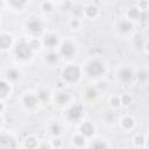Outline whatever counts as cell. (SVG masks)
I'll list each match as a JSON object with an SVG mask.
<instances>
[{
    "label": "cell",
    "mask_w": 149,
    "mask_h": 149,
    "mask_svg": "<svg viewBox=\"0 0 149 149\" xmlns=\"http://www.w3.org/2000/svg\"><path fill=\"white\" fill-rule=\"evenodd\" d=\"M105 64L104 62H101L100 59L98 58H92L90 59L87 63H86V66H85V72L88 77H92V78H97V77H100L105 73Z\"/></svg>",
    "instance_id": "obj_1"
},
{
    "label": "cell",
    "mask_w": 149,
    "mask_h": 149,
    "mask_svg": "<svg viewBox=\"0 0 149 149\" xmlns=\"http://www.w3.org/2000/svg\"><path fill=\"white\" fill-rule=\"evenodd\" d=\"M80 74H81L80 68L76 64H69V65L64 66V69L62 70V78L64 81H66L69 84L77 83L80 78Z\"/></svg>",
    "instance_id": "obj_2"
},
{
    "label": "cell",
    "mask_w": 149,
    "mask_h": 149,
    "mask_svg": "<svg viewBox=\"0 0 149 149\" xmlns=\"http://www.w3.org/2000/svg\"><path fill=\"white\" fill-rule=\"evenodd\" d=\"M33 49L30 48L29 45V42H26V41H21L19 42L15 48H14V54H15V57L19 59V61H28L33 56Z\"/></svg>",
    "instance_id": "obj_3"
},
{
    "label": "cell",
    "mask_w": 149,
    "mask_h": 149,
    "mask_svg": "<svg viewBox=\"0 0 149 149\" xmlns=\"http://www.w3.org/2000/svg\"><path fill=\"white\" fill-rule=\"evenodd\" d=\"M83 114H84V111H83L81 106H79V105H72V106H70L65 111V113H64L65 118L69 121H71V122H78V121H80L81 118H83Z\"/></svg>",
    "instance_id": "obj_4"
},
{
    "label": "cell",
    "mask_w": 149,
    "mask_h": 149,
    "mask_svg": "<svg viewBox=\"0 0 149 149\" xmlns=\"http://www.w3.org/2000/svg\"><path fill=\"white\" fill-rule=\"evenodd\" d=\"M26 28L27 30L33 35V36H37L42 33V29H43V26H42V22L38 17L36 16H31L27 20L26 22Z\"/></svg>",
    "instance_id": "obj_5"
},
{
    "label": "cell",
    "mask_w": 149,
    "mask_h": 149,
    "mask_svg": "<svg viewBox=\"0 0 149 149\" xmlns=\"http://www.w3.org/2000/svg\"><path fill=\"white\" fill-rule=\"evenodd\" d=\"M74 52H76L74 45H73L71 42L65 41V42H63V43L61 44V47H59V52H58V54H59V56H62L63 58L70 59V58L73 57Z\"/></svg>",
    "instance_id": "obj_6"
},
{
    "label": "cell",
    "mask_w": 149,
    "mask_h": 149,
    "mask_svg": "<svg viewBox=\"0 0 149 149\" xmlns=\"http://www.w3.org/2000/svg\"><path fill=\"white\" fill-rule=\"evenodd\" d=\"M135 73H134V70L129 66H123L121 68L119 71H118V79L125 84L132 81V79L134 78Z\"/></svg>",
    "instance_id": "obj_7"
},
{
    "label": "cell",
    "mask_w": 149,
    "mask_h": 149,
    "mask_svg": "<svg viewBox=\"0 0 149 149\" xmlns=\"http://www.w3.org/2000/svg\"><path fill=\"white\" fill-rule=\"evenodd\" d=\"M0 149H16V141L10 135L2 133L0 136Z\"/></svg>",
    "instance_id": "obj_8"
},
{
    "label": "cell",
    "mask_w": 149,
    "mask_h": 149,
    "mask_svg": "<svg viewBox=\"0 0 149 149\" xmlns=\"http://www.w3.org/2000/svg\"><path fill=\"white\" fill-rule=\"evenodd\" d=\"M38 102H40V100H38L37 95L31 94V93H28V94H26V95L22 98V104H23V106H24L27 109H30V111L35 109Z\"/></svg>",
    "instance_id": "obj_9"
},
{
    "label": "cell",
    "mask_w": 149,
    "mask_h": 149,
    "mask_svg": "<svg viewBox=\"0 0 149 149\" xmlns=\"http://www.w3.org/2000/svg\"><path fill=\"white\" fill-rule=\"evenodd\" d=\"M83 12H84V15L88 19H95L99 14V8L95 3L93 2H88V3H85L84 7H83Z\"/></svg>",
    "instance_id": "obj_10"
},
{
    "label": "cell",
    "mask_w": 149,
    "mask_h": 149,
    "mask_svg": "<svg viewBox=\"0 0 149 149\" xmlns=\"http://www.w3.org/2000/svg\"><path fill=\"white\" fill-rule=\"evenodd\" d=\"M133 22L132 21H129L128 19H122V20H120L119 22H118V26H116V28H118V31L120 33V34H123V35H127V34H129L132 30H133Z\"/></svg>",
    "instance_id": "obj_11"
},
{
    "label": "cell",
    "mask_w": 149,
    "mask_h": 149,
    "mask_svg": "<svg viewBox=\"0 0 149 149\" xmlns=\"http://www.w3.org/2000/svg\"><path fill=\"white\" fill-rule=\"evenodd\" d=\"M54 100H55V104H57L58 106H65L70 101V94L65 90H61L55 94Z\"/></svg>",
    "instance_id": "obj_12"
},
{
    "label": "cell",
    "mask_w": 149,
    "mask_h": 149,
    "mask_svg": "<svg viewBox=\"0 0 149 149\" xmlns=\"http://www.w3.org/2000/svg\"><path fill=\"white\" fill-rule=\"evenodd\" d=\"M42 43L44 44L45 48H48V49H50V50H54V49L58 45V38H57V36L54 35V34H47V35L43 37Z\"/></svg>",
    "instance_id": "obj_13"
},
{
    "label": "cell",
    "mask_w": 149,
    "mask_h": 149,
    "mask_svg": "<svg viewBox=\"0 0 149 149\" xmlns=\"http://www.w3.org/2000/svg\"><path fill=\"white\" fill-rule=\"evenodd\" d=\"M94 132H95L94 126H93L91 122H88V121L83 122V123L80 125V127H79V134L84 135L85 137H90V136H92V135L94 134Z\"/></svg>",
    "instance_id": "obj_14"
},
{
    "label": "cell",
    "mask_w": 149,
    "mask_h": 149,
    "mask_svg": "<svg viewBox=\"0 0 149 149\" xmlns=\"http://www.w3.org/2000/svg\"><path fill=\"white\" fill-rule=\"evenodd\" d=\"M13 43V36L10 34H1L0 36V45L2 50H7Z\"/></svg>",
    "instance_id": "obj_15"
},
{
    "label": "cell",
    "mask_w": 149,
    "mask_h": 149,
    "mask_svg": "<svg viewBox=\"0 0 149 149\" xmlns=\"http://www.w3.org/2000/svg\"><path fill=\"white\" fill-rule=\"evenodd\" d=\"M58 58H59V54L58 52H56L54 50H49L44 56V62L47 64H49V65H54V64H56L58 62Z\"/></svg>",
    "instance_id": "obj_16"
},
{
    "label": "cell",
    "mask_w": 149,
    "mask_h": 149,
    "mask_svg": "<svg viewBox=\"0 0 149 149\" xmlns=\"http://www.w3.org/2000/svg\"><path fill=\"white\" fill-rule=\"evenodd\" d=\"M120 123H121L122 129H125V130H130V129L134 127L135 121H134V118H133V116L126 115V116H123V118L121 119Z\"/></svg>",
    "instance_id": "obj_17"
},
{
    "label": "cell",
    "mask_w": 149,
    "mask_h": 149,
    "mask_svg": "<svg viewBox=\"0 0 149 149\" xmlns=\"http://www.w3.org/2000/svg\"><path fill=\"white\" fill-rule=\"evenodd\" d=\"M141 12H142V10H141V9H140L137 6L130 7V8L127 10V19H128L129 21H133V20H139Z\"/></svg>",
    "instance_id": "obj_18"
},
{
    "label": "cell",
    "mask_w": 149,
    "mask_h": 149,
    "mask_svg": "<svg viewBox=\"0 0 149 149\" xmlns=\"http://www.w3.org/2000/svg\"><path fill=\"white\" fill-rule=\"evenodd\" d=\"M20 76H21L20 71L17 69H14V68H10V69H8L6 71V78H7L8 81H16V80H19Z\"/></svg>",
    "instance_id": "obj_19"
},
{
    "label": "cell",
    "mask_w": 149,
    "mask_h": 149,
    "mask_svg": "<svg viewBox=\"0 0 149 149\" xmlns=\"http://www.w3.org/2000/svg\"><path fill=\"white\" fill-rule=\"evenodd\" d=\"M9 93H10V85L6 80H1L0 81V98H1V100H3Z\"/></svg>",
    "instance_id": "obj_20"
},
{
    "label": "cell",
    "mask_w": 149,
    "mask_h": 149,
    "mask_svg": "<svg viewBox=\"0 0 149 149\" xmlns=\"http://www.w3.org/2000/svg\"><path fill=\"white\" fill-rule=\"evenodd\" d=\"M49 133H50L52 136H55V137L59 136L61 133H62V126H61V123L57 122V121L51 122V123L49 125Z\"/></svg>",
    "instance_id": "obj_21"
},
{
    "label": "cell",
    "mask_w": 149,
    "mask_h": 149,
    "mask_svg": "<svg viewBox=\"0 0 149 149\" xmlns=\"http://www.w3.org/2000/svg\"><path fill=\"white\" fill-rule=\"evenodd\" d=\"M84 95H85V98H86L87 100L92 101V100H94V99L97 98V95H98V91H97L95 87H93V86H88V87H86V90H85V92H84Z\"/></svg>",
    "instance_id": "obj_22"
},
{
    "label": "cell",
    "mask_w": 149,
    "mask_h": 149,
    "mask_svg": "<svg viewBox=\"0 0 149 149\" xmlns=\"http://www.w3.org/2000/svg\"><path fill=\"white\" fill-rule=\"evenodd\" d=\"M72 143L77 147V148H81L86 144V137L81 134H77L72 137Z\"/></svg>",
    "instance_id": "obj_23"
},
{
    "label": "cell",
    "mask_w": 149,
    "mask_h": 149,
    "mask_svg": "<svg viewBox=\"0 0 149 149\" xmlns=\"http://www.w3.org/2000/svg\"><path fill=\"white\" fill-rule=\"evenodd\" d=\"M24 147H26V149H36V148H38L37 139L34 137V136H28L24 140Z\"/></svg>",
    "instance_id": "obj_24"
},
{
    "label": "cell",
    "mask_w": 149,
    "mask_h": 149,
    "mask_svg": "<svg viewBox=\"0 0 149 149\" xmlns=\"http://www.w3.org/2000/svg\"><path fill=\"white\" fill-rule=\"evenodd\" d=\"M8 5L14 9H22L23 7H26L28 5V2L24 0H10V1H8Z\"/></svg>",
    "instance_id": "obj_25"
},
{
    "label": "cell",
    "mask_w": 149,
    "mask_h": 149,
    "mask_svg": "<svg viewBox=\"0 0 149 149\" xmlns=\"http://www.w3.org/2000/svg\"><path fill=\"white\" fill-rule=\"evenodd\" d=\"M36 95H37L40 102H47L49 100V98H50V93H49L48 90H40Z\"/></svg>",
    "instance_id": "obj_26"
},
{
    "label": "cell",
    "mask_w": 149,
    "mask_h": 149,
    "mask_svg": "<svg viewBox=\"0 0 149 149\" xmlns=\"http://www.w3.org/2000/svg\"><path fill=\"white\" fill-rule=\"evenodd\" d=\"M54 5L55 3L51 1H43V2H41V9L43 13H50L54 9Z\"/></svg>",
    "instance_id": "obj_27"
},
{
    "label": "cell",
    "mask_w": 149,
    "mask_h": 149,
    "mask_svg": "<svg viewBox=\"0 0 149 149\" xmlns=\"http://www.w3.org/2000/svg\"><path fill=\"white\" fill-rule=\"evenodd\" d=\"M120 99H121V105H123V106H129V105H132V102H133L132 95H130V94H127V93L122 94V95L120 97Z\"/></svg>",
    "instance_id": "obj_28"
},
{
    "label": "cell",
    "mask_w": 149,
    "mask_h": 149,
    "mask_svg": "<svg viewBox=\"0 0 149 149\" xmlns=\"http://www.w3.org/2000/svg\"><path fill=\"white\" fill-rule=\"evenodd\" d=\"M41 44H42V42H41L37 37H34V38H31V40L29 41V45H30V48L33 49V51L38 50V49L41 48Z\"/></svg>",
    "instance_id": "obj_29"
},
{
    "label": "cell",
    "mask_w": 149,
    "mask_h": 149,
    "mask_svg": "<svg viewBox=\"0 0 149 149\" xmlns=\"http://www.w3.org/2000/svg\"><path fill=\"white\" fill-rule=\"evenodd\" d=\"M109 106L112 108H119L121 106V99H120V97H116V95L112 97L109 99Z\"/></svg>",
    "instance_id": "obj_30"
},
{
    "label": "cell",
    "mask_w": 149,
    "mask_h": 149,
    "mask_svg": "<svg viewBox=\"0 0 149 149\" xmlns=\"http://www.w3.org/2000/svg\"><path fill=\"white\" fill-rule=\"evenodd\" d=\"M146 141H147V140L144 139L143 135H136V136L134 137V140H133V142H134V144H135L136 147H142V146H144Z\"/></svg>",
    "instance_id": "obj_31"
},
{
    "label": "cell",
    "mask_w": 149,
    "mask_h": 149,
    "mask_svg": "<svg viewBox=\"0 0 149 149\" xmlns=\"http://www.w3.org/2000/svg\"><path fill=\"white\" fill-rule=\"evenodd\" d=\"M70 28L73 29V30L80 28V20H79L78 17H76V16H74L73 19H71V20H70Z\"/></svg>",
    "instance_id": "obj_32"
},
{
    "label": "cell",
    "mask_w": 149,
    "mask_h": 149,
    "mask_svg": "<svg viewBox=\"0 0 149 149\" xmlns=\"http://www.w3.org/2000/svg\"><path fill=\"white\" fill-rule=\"evenodd\" d=\"M116 120V115H115V113L112 111V112H107L106 114H105V121L106 122H108V123H112V122H114Z\"/></svg>",
    "instance_id": "obj_33"
},
{
    "label": "cell",
    "mask_w": 149,
    "mask_h": 149,
    "mask_svg": "<svg viewBox=\"0 0 149 149\" xmlns=\"http://www.w3.org/2000/svg\"><path fill=\"white\" fill-rule=\"evenodd\" d=\"M148 19H149V15H148L147 10H142V12H141V14H140L139 21H140V22H142V23H146V22L148 21Z\"/></svg>",
    "instance_id": "obj_34"
},
{
    "label": "cell",
    "mask_w": 149,
    "mask_h": 149,
    "mask_svg": "<svg viewBox=\"0 0 149 149\" xmlns=\"http://www.w3.org/2000/svg\"><path fill=\"white\" fill-rule=\"evenodd\" d=\"M51 147L52 148H56V149H58V148H61V146H62V140L61 139H58V137H55L52 141H51Z\"/></svg>",
    "instance_id": "obj_35"
},
{
    "label": "cell",
    "mask_w": 149,
    "mask_h": 149,
    "mask_svg": "<svg viewBox=\"0 0 149 149\" xmlns=\"http://www.w3.org/2000/svg\"><path fill=\"white\" fill-rule=\"evenodd\" d=\"M92 149H106V144L102 142V141H98L93 144Z\"/></svg>",
    "instance_id": "obj_36"
},
{
    "label": "cell",
    "mask_w": 149,
    "mask_h": 149,
    "mask_svg": "<svg viewBox=\"0 0 149 149\" xmlns=\"http://www.w3.org/2000/svg\"><path fill=\"white\" fill-rule=\"evenodd\" d=\"M141 10H146V9H148V7H149V2L148 1H141V2H139V6H137Z\"/></svg>",
    "instance_id": "obj_37"
},
{
    "label": "cell",
    "mask_w": 149,
    "mask_h": 149,
    "mask_svg": "<svg viewBox=\"0 0 149 149\" xmlns=\"http://www.w3.org/2000/svg\"><path fill=\"white\" fill-rule=\"evenodd\" d=\"M51 148H52L51 144H49V143H42V144L38 146L37 149H51Z\"/></svg>",
    "instance_id": "obj_38"
},
{
    "label": "cell",
    "mask_w": 149,
    "mask_h": 149,
    "mask_svg": "<svg viewBox=\"0 0 149 149\" xmlns=\"http://www.w3.org/2000/svg\"><path fill=\"white\" fill-rule=\"evenodd\" d=\"M144 49H146V51L149 54V41H147V42L144 43Z\"/></svg>",
    "instance_id": "obj_39"
},
{
    "label": "cell",
    "mask_w": 149,
    "mask_h": 149,
    "mask_svg": "<svg viewBox=\"0 0 149 149\" xmlns=\"http://www.w3.org/2000/svg\"><path fill=\"white\" fill-rule=\"evenodd\" d=\"M146 143H147V146H148V148H149V139L146 141Z\"/></svg>",
    "instance_id": "obj_40"
},
{
    "label": "cell",
    "mask_w": 149,
    "mask_h": 149,
    "mask_svg": "<svg viewBox=\"0 0 149 149\" xmlns=\"http://www.w3.org/2000/svg\"><path fill=\"white\" fill-rule=\"evenodd\" d=\"M147 62H148V64H149V56L147 57Z\"/></svg>",
    "instance_id": "obj_41"
}]
</instances>
